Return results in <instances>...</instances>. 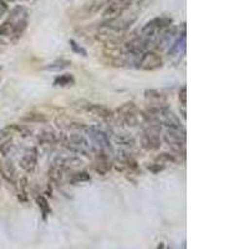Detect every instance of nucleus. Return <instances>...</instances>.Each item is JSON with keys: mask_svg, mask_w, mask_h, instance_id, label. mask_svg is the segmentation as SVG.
<instances>
[{"mask_svg": "<svg viewBox=\"0 0 249 249\" xmlns=\"http://www.w3.org/2000/svg\"><path fill=\"white\" fill-rule=\"evenodd\" d=\"M20 120L23 122H28V124H46L49 121L48 116H46L45 113L34 112V111L25 113Z\"/></svg>", "mask_w": 249, "mask_h": 249, "instance_id": "19", "label": "nucleus"}, {"mask_svg": "<svg viewBox=\"0 0 249 249\" xmlns=\"http://www.w3.org/2000/svg\"><path fill=\"white\" fill-rule=\"evenodd\" d=\"M84 132L90 137V140L93 142V144H95V146H92L93 150L105 151V152L107 153L112 152V146H111L110 137H108V135L105 131H102L100 130V128H96L93 127V126L88 124V127L84 130Z\"/></svg>", "mask_w": 249, "mask_h": 249, "instance_id": "4", "label": "nucleus"}, {"mask_svg": "<svg viewBox=\"0 0 249 249\" xmlns=\"http://www.w3.org/2000/svg\"><path fill=\"white\" fill-rule=\"evenodd\" d=\"M178 100H179V102H181V106H182V116H183V119L186 120V106H187V88L186 86H182V88L179 89Z\"/></svg>", "mask_w": 249, "mask_h": 249, "instance_id": "27", "label": "nucleus"}, {"mask_svg": "<svg viewBox=\"0 0 249 249\" xmlns=\"http://www.w3.org/2000/svg\"><path fill=\"white\" fill-rule=\"evenodd\" d=\"M1 181H3V162L0 160V184H1Z\"/></svg>", "mask_w": 249, "mask_h": 249, "instance_id": "31", "label": "nucleus"}, {"mask_svg": "<svg viewBox=\"0 0 249 249\" xmlns=\"http://www.w3.org/2000/svg\"><path fill=\"white\" fill-rule=\"evenodd\" d=\"M69 66H71L70 60L57 59V60H54L53 62H49L48 65L44 66V69L48 71H61V70H65V69H68Z\"/></svg>", "mask_w": 249, "mask_h": 249, "instance_id": "23", "label": "nucleus"}, {"mask_svg": "<svg viewBox=\"0 0 249 249\" xmlns=\"http://www.w3.org/2000/svg\"><path fill=\"white\" fill-rule=\"evenodd\" d=\"M60 143L68 151L76 155L90 157L93 153V147L90 144V141L84 135L80 133H71V135H61Z\"/></svg>", "mask_w": 249, "mask_h": 249, "instance_id": "2", "label": "nucleus"}, {"mask_svg": "<svg viewBox=\"0 0 249 249\" xmlns=\"http://www.w3.org/2000/svg\"><path fill=\"white\" fill-rule=\"evenodd\" d=\"M8 12V5L5 0H0V18H3Z\"/></svg>", "mask_w": 249, "mask_h": 249, "instance_id": "30", "label": "nucleus"}, {"mask_svg": "<svg viewBox=\"0 0 249 249\" xmlns=\"http://www.w3.org/2000/svg\"><path fill=\"white\" fill-rule=\"evenodd\" d=\"M75 84H76V80L72 74L59 75V76L55 77L54 82H53V85L56 86V88H71Z\"/></svg>", "mask_w": 249, "mask_h": 249, "instance_id": "20", "label": "nucleus"}, {"mask_svg": "<svg viewBox=\"0 0 249 249\" xmlns=\"http://www.w3.org/2000/svg\"><path fill=\"white\" fill-rule=\"evenodd\" d=\"M6 130L15 131V132L20 133V135H21V136H24V137L29 136V133H30V130H29V128L26 127L25 124H9L8 127H6Z\"/></svg>", "mask_w": 249, "mask_h": 249, "instance_id": "25", "label": "nucleus"}, {"mask_svg": "<svg viewBox=\"0 0 249 249\" xmlns=\"http://www.w3.org/2000/svg\"><path fill=\"white\" fill-rule=\"evenodd\" d=\"M95 155V170L100 175H106L112 168V161L110 159V153L105 151L93 150Z\"/></svg>", "mask_w": 249, "mask_h": 249, "instance_id": "10", "label": "nucleus"}, {"mask_svg": "<svg viewBox=\"0 0 249 249\" xmlns=\"http://www.w3.org/2000/svg\"><path fill=\"white\" fill-rule=\"evenodd\" d=\"M112 166L117 171H120V172H124V171L126 172H136V171H139L137 160L131 153L126 152V151L119 152L115 162H112Z\"/></svg>", "mask_w": 249, "mask_h": 249, "instance_id": "7", "label": "nucleus"}, {"mask_svg": "<svg viewBox=\"0 0 249 249\" xmlns=\"http://www.w3.org/2000/svg\"><path fill=\"white\" fill-rule=\"evenodd\" d=\"M147 168H148V170H150L152 173H159V172H161V171L166 170V168H164L163 166H161V164H159V163H156V162H153V163L148 164Z\"/></svg>", "mask_w": 249, "mask_h": 249, "instance_id": "29", "label": "nucleus"}, {"mask_svg": "<svg viewBox=\"0 0 249 249\" xmlns=\"http://www.w3.org/2000/svg\"><path fill=\"white\" fill-rule=\"evenodd\" d=\"M91 181V175L88 171H75L71 173L69 177V183L70 184H81Z\"/></svg>", "mask_w": 249, "mask_h": 249, "instance_id": "21", "label": "nucleus"}, {"mask_svg": "<svg viewBox=\"0 0 249 249\" xmlns=\"http://www.w3.org/2000/svg\"><path fill=\"white\" fill-rule=\"evenodd\" d=\"M144 99L148 102V106H166L167 105V97L161 91L151 89L144 91Z\"/></svg>", "mask_w": 249, "mask_h": 249, "instance_id": "13", "label": "nucleus"}, {"mask_svg": "<svg viewBox=\"0 0 249 249\" xmlns=\"http://www.w3.org/2000/svg\"><path fill=\"white\" fill-rule=\"evenodd\" d=\"M161 122L162 126H164V127L170 131L184 130L183 124H182L181 122V119H179L172 110H170V107H167L163 112H162Z\"/></svg>", "mask_w": 249, "mask_h": 249, "instance_id": "11", "label": "nucleus"}, {"mask_svg": "<svg viewBox=\"0 0 249 249\" xmlns=\"http://www.w3.org/2000/svg\"><path fill=\"white\" fill-rule=\"evenodd\" d=\"M1 70H3V68H1V66H0V71H1Z\"/></svg>", "mask_w": 249, "mask_h": 249, "instance_id": "33", "label": "nucleus"}, {"mask_svg": "<svg viewBox=\"0 0 249 249\" xmlns=\"http://www.w3.org/2000/svg\"><path fill=\"white\" fill-rule=\"evenodd\" d=\"M115 142L119 146H124V147H133L136 144V141L130 135H126V133H119L115 136Z\"/></svg>", "mask_w": 249, "mask_h": 249, "instance_id": "24", "label": "nucleus"}, {"mask_svg": "<svg viewBox=\"0 0 249 249\" xmlns=\"http://www.w3.org/2000/svg\"><path fill=\"white\" fill-rule=\"evenodd\" d=\"M163 141L172 150L173 155L186 156V130H167L163 135Z\"/></svg>", "mask_w": 249, "mask_h": 249, "instance_id": "3", "label": "nucleus"}, {"mask_svg": "<svg viewBox=\"0 0 249 249\" xmlns=\"http://www.w3.org/2000/svg\"><path fill=\"white\" fill-rule=\"evenodd\" d=\"M37 142L45 146H54L60 142V136H57L54 131H43L37 137Z\"/></svg>", "mask_w": 249, "mask_h": 249, "instance_id": "16", "label": "nucleus"}, {"mask_svg": "<svg viewBox=\"0 0 249 249\" xmlns=\"http://www.w3.org/2000/svg\"><path fill=\"white\" fill-rule=\"evenodd\" d=\"M69 45H70V48L72 49V51H74L75 54L81 55L82 57L88 56V51H86V49L82 48V46L80 45V44L77 43V41H75L74 39L69 40Z\"/></svg>", "mask_w": 249, "mask_h": 249, "instance_id": "26", "label": "nucleus"}, {"mask_svg": "<svg viewBox=\"0 0 249 249\" xmlns=\"http://www.w3.org/2000/svg\"><path fill=\"white\" fill-rule=\"evenodd\" d=\"M39 160V152L36 147H30L24 152L23 157L20 160V167L23 168L26 173H33L37 166Z\"/></svg>", "mask_w": 249, "mask_h": 249, "instance_id": "8", "label": "nucleus"}, {"mask_svg": "<svg viewBox=\"0 0 249 249\" xmlns=\"http://www.w3.org/2000/svg\"><path fill=\"white\" fill-rule=\"evenodd\" d=\"M29 24V12L24 6H15L10 10L8 19L0 24V36L17 41L23 36Z\"/></svg>", "mask_w": 249, "mask_h": 249, "instance_id": "1", "label": "nucleus"}, {"mask_svg": "<svg viewBox=\"0 0 249 249\" xmlns=\"http://www.w3.org/2000/svg\"><path fill=\"white\" fill-rule=\"evenodd\" d=\"M0 140H1V133H0Z\"/></svg>", "mask_w": 249, "mask_h": 249, "instance_id": "34", "label": "nucleus"}, {"mask_svg": "<svg viewBox=\"0 0 249 249\" xmlns=\"http://www.w3.org/2000/svg\"><path fill=\"white\" fill-rule=\"evenodd\" d=\"M161 127L143 128L141 136V147L146 151H157L162 144Z\"/></svg>", "mask_w": 249, "mask_h": 249, "instance_id": "5", "label": "nucleus"}, {"mask_svg": "<svg viewBox=\"0 0 249 249\" xmlns=\"http://www.w3.org/2000/svg\"><path fill=\"white\" fill-rule=\"evenodd\" d=\"M17 187V197L19 202L21 203H28L29 201V187H28V178L21 177L19 181L15 183Z\"/></svg>", "mask_w": 249, "mask_h": 249, "instance_id": "15", "label": "nucleus"}, {"mask_svg": "<svg viewBox=\"0 0 249 249\" xmlns=\"http://www.w3.org/2000/svg\"><path fill=\"white\" fill-rule=\"evenodd\" d=\"M137 65H139L141 70L153 71L163 66V59H162L159 51L150 49V50L144 51L143 54L140 56Z\"/></svg>", "mask_w": 249, "mask_h": 249, "instance_id": "6", "label": "nucleus"}, {"mask_svg": "<svg viewBox=\"0 0 249 249\" xmlns=\"http://www.w3.org/2000/svg\"><path fill=\"white\" fill-rule=\"evenodd\" d=\"M56 124L60 128H65V130H72V131H82L88 127V124L85 122L77 121L74 119H69V117H57Z\"/></svg>", "mask_w": 249, "mask_h": 249, "instance_id": "14", "label": "nucleus"}, {"mask_svg": "<svg viewBox=\"0 0 249 249\" xmlns=\"http://www.w3.org/2000/svg\"><path fill=\"white\" fill-rule=\"evenodd\" d=\"M3 178L14 186L17 183V171L12 161H6L5 163H3Z\"/></svg>", "mask_w": 249, "mask_h": 249, "instance_id": "22", "label": "nucleus"}, {"mask_svg": "<svg viewBox=\"0 0 249 249\" xmlns=\"http://www.w3.org/2000/svg\"><path fill=\"white\" fill-rule=\"evenodd\" d=\"M13 147H14L13 140L12 139L5 140V141H3L1 142V144H0V153H1L3 156H8L9 153H10V151L13 150Z\"/></svg>", "mask_w": 249, "mask_h": 249, "instance_id": "28", "label": "nucleus"}, {"mask_svg": "<svg viewBox=\"0 0 249 249\" xmlns=\"http://www.w3.org/2000/svg\"><path fill=\"white\" fill-rule=\"evenodd\" d=\"M35 202H36L40 212H41V217H43V219L45 221L46 218L51 214V207L48 198H46L44 195H41V193H37V195L35 196Z\"/></svg>", "mask_w": 249, "mask_h": 249, "instance_id": "17", "label": "nucleus"}, {"mask_svg": "<svg viewBox=\"0 0 249 249\" xmlns=\"http://www.w3.org/2000/svg\"><path fill=\"white\" fill-rule=\"evenodd\" d=\"M177 161H178L177 156L173 155L172 152H161L156 156L155 160H153V162L161 164L164 168H167V166H171V164L177 163Z\"/></svg>", "mask_w": 249, "mask_h": 249, "instance_id": "18", "label": "nucleus"}, {"mask_svg": "<svg viewBox=\"0 0 249 249\" xmlns=\"http://www.w3.org/2000/svg\"><path fill=\"white\" fill-rule=\"evenodd\" d=\"M80 108L82 110L91 112L95 116L100 117L102 120H112L115 117V112L112 110H110L108 107H106L105 105H101V104H91V102H85V105H80Z\"/></svg>", "mask_w": 249, "mask_h": 249, "instance_id": "9", "label": "nucleus"}, {"mask_svg": "<svg viewBox=\"0 0 249 249\" xmlns=\"http://www.w3.org/2000/svg\"><path fill=\"white\" fill-rule=\"evenodd\" d=\"M186 26H182V31L179 36L173 41L170 45V49H168V57L173 59L176 56H179L184 55V51H186Z\"/></svg>", "mask_w": 249, "mask_h": 249, "instance_id": "12", "label": "nucleus"}, {"mask_svg": "<svg viewBox=\"0 0 249 249\" xmlns=\"http://www.w3.org/2000/svg\"><path fill=\"white\" fill-rule=\"evenodd\" d=\"M156 249H164V243H160L159 246L156 247Z\"/></svg>", "mask_w": 249, "mask_h": 249, "instance_id": "32", "label": "nucleus"}]
</instances>
